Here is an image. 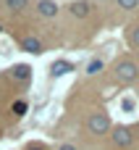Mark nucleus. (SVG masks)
I'll return each mask as SVG.
<instances>
[{
    "instance_id": "nucleus-11",
    "label": "nucleus",
    "mask_w": 139,
    "mask_h": 150,
    "mask_svg": "<svg viewBox=\"0 0 139 150\" xmlns=\"http://www.w3.org/2000/svg\"><path fill=\"white\" fill-rule=\"evenodd\" d=\"M13 113H16V116H24V113H26V103H24V100H16V103H13Z\"/></svg>"
},
{
    "instance_id": "nucleus-17",
    "label": "nucleus",
    "mask_w": 139,
    "mask_h": 150,
    "mask_svg": "<svg viewBox=\"0 0 139 150\" xmlns=\"http://www.w3.org/2000/svg\"><path fill=\"white\" fill-rule=\"evenodd\" d=\"M0 29H3V26H0Z\"/></svg>"
},
{
    "instance_id": "nucleus-9",
    "label": "nucleus",
    "mask_w": 139,
    "mask_h": 150,
    "mask_svg": "<svg viewBox=\"0 0 139 150\" xmlns=\"http://www.w3.org/2000/svg\"><path fill=\"white\" fill-rule=\"evenodd\" d=\"M100 71H102V61H100V58L89 61V66H87V74H89V76H95V74H100Z\"/></svg>"
},
{
    "instance_id": "nucleus-6",
    "label": "nucleus",
    "mask_w": 139,
    "mask_h": 150,
    "mask_svg": "<svg viewBox=\"0 0 139 150\" xmlns=\"http://www.w3.org/2000/svg\"><path fill=\"white\" fill-rule=\"evenodd\" d=\"M11 76H13V79H18V82H29V76H32V69H29L26 63H18V66H13Z\"/></svg>"
},
{
    "instance_id": "nucleus-12",
    "label": "nucleus",
    "mask_w": 139,
    "mask_h": 150,
    "mask_svg": "<svg viewBox=\"0 0 139 150\" xmlns=\"http://www.w3.org/2000/svg\"><path fill=\"white\" fill-rule=\"evenodd\" d=\"M118 5H121L124 11H134V8L139 5V0H118Z\"/></svg>"
},
{
    "instance_id": "nucleus-14",
    "label": "nucleus",
    "mask_w": 139,
    "mask_h": 150,
    "mask_svg": "<svg viewBox=\"0 0 139 150\" xmlns=\"http://www.w3.org/2000/svg\"><path fill=\"white\" fill-rule=\"evenodd\" d=\"M134 108V100H124V111H131Z\"/></svg>"
},
{
    "instance_id": "nucleus-5",
    "label": "nucleus",
    "mask_w": 139,
    "mask_h": 150,
    "mask_svg": "<svg viewBox=\"0 0 139 150\" xmlns=\"http://www.w3.org/2000/svg\"><path fill=\"white\" fill-rule=\"evenodd\" d=\"M68 71H74V63H71V61H55V63L50 66V74H53V76H63V74H68Z\"/></svg>"
},
{
    "instance_id": "nucleus-16",
    "label": "nucleus",
    "mask_w": 139,
    "mask_h": 150,
    "mask_svg": "<svg viewBox=\"0 0 139 150\" xmlns=\"http://www.w3.org/2000/svg\"><path fill=\"white\" fill-rule=\"evenodd\" d=\"M60 150H76L74 145H60Z\"/></svg>"
},
{
    "instance_id": "nucleus-8",
    "label": "nucleus",
    "mask_w": 139,
    "mask_h": 150,
    "mask_svg": "<svg viewBox=\"0 0 139 150\" xmlns=\"http://www.w3.org/2000/svg\"><path fill=\"white\" fill-rule=\"evenodd\" d=\"M21 45H24V50H26V53H34V55H39V53H42V42H39L37 37H24V42H21Z\"/></svg>"
},
{
    "instance_id": "nucleus-15",
    "label": "nucleus",
    "mask_w": 139,
    "mask_h": 150,
    "mask_svg": "<svg viewBox=\"0 0 139 150\" xmlns=\"http://www.w3.org/2000/svg\"><path fill=\"white\" fill-rule=\"evenodd\" d=\"M29 150H45L42 145H29Z\"/></svg>"
},
{
    "instance_id": "nucleus-10",
    "label": "nucleus",
    "mask_w": 139,
    "mask_h": 150,
    "mask_svg": "<svg viewBox=\"0 0 139 150\" xmlns=\"http://www.w3.org/2000/svg\"><path fill=\"white\" fill-rule=\"evenodd\" d=\"M5 8H11V11H24V8H26V0H5Z\"/></svg>"
},
{
    "instance_id": "nucleus-2",
    "label": "nucleus",
    "mask_w": 139,
    "mask_h": 150,
    "mask_svg": "<svg viewBox=\"0 0 139 150\" xmlns=\"http://www.w3.org/2000/svg\"><path fill=\"white\" fill-rule=\"evenodd\" d=\"M87 129H89L92 134H105V132L110 129V119H108L105 113H92V116L87 119Z\"/></svg>"
},
{
    "instance_id": "nucleus-13",
    "label": "nucleus",
    "mask_w": 139,
    "mask_h": 150,
    "mask_svg": "<svg viewBox=\"0 0 139 150\" xmlns=\"http://www.w3.org/2000/svg\"><path fill=\"white\" fill-rule=\"evenodd\" d=\"M131 45H134V47H139V26L131 32Z\"/></svg>"
},
{
    "instance_id": "nucleus-7",
    "label": "nucleus",
    "mask_w": 139,
    "mask_h": 150,
    "mask_svg": "<svg viewBox=\"0 0 139 150\" xmlns=\"http://www.w3.org/2000/svg\"><path fill=\"white\" fill-rule=\"evenodd\" d=\"M71 13H74L76 18H87V16H89V3H87V0H76V3L71 5Z\"/></svg>"
},
{
    "instance_id": "nucleus-3",
    "label": "nucleus",
    "mask_w": 139,
    "mask_h": 150,
    "mask_svg": "<svg viewBox=\"0 0 139 150\" xmlns=\"http://www.w3.org/2000/svg\"><path fill=\"white\" fill-rule=\"evenodd\" d=\"M113 142H116L118 148H129V145L134 142V134H131V129H126V127H118V129L113 132Z\"/></svg>"
},
{
    "instance_id": "nucleus-4",
    "label": "nucleus",
    "mask_w": 139,
    "mask_h": 150,
    "mask_svg": "<svg viewBox=\"0 0 139 150\" xmlns=\"http://www.w3.org/2000/svg\"><path fill=\"white\" fill-rule=\"evenodd\" d=\"M37 11H39V16H45V18H53V16L58 13V5H55L53 0H39V3H37Z\"/></svg>"
},
{
    "instance_id": "nucleus-1",
    "label": "nucleus",
    "mask_w": 139,
    "mask_h": 150,
    "mask_svg": "<svg viewBox=\"0 0 139 150\" xmlns=\"http://www.w3.org/2000/svg\"><path fill=\"white\" fill-rule=\"evenodd\" d=\"M116 76H118V82H134L139 76V69H137V63L134 61H121L118 66H116Z\"/></svg>"
}]
</instances>
